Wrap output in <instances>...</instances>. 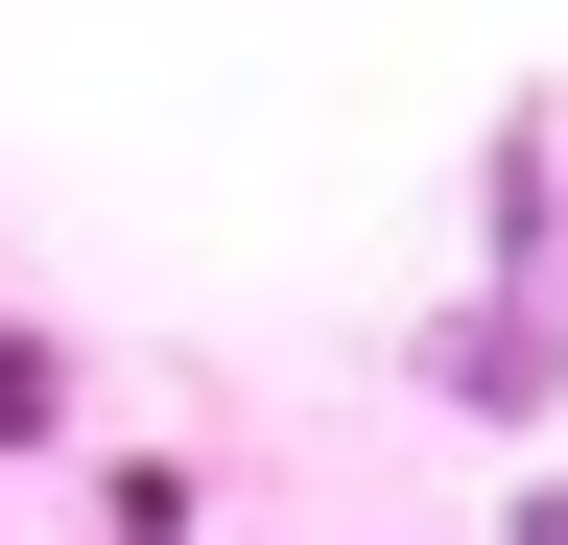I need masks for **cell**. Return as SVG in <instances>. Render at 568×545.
<instances>
[{"mask_svg": "<svg viewBox=\"0 0 568 545\" xmlns=\"http://www.w3.org/2000/svg\"><path fill=\"white\" fill-rule=\"evenodd\" d=\"M426 380H450V403H545V380H568V332H521V309H450V332H426Z\"/></svg>", "mask_w": 568, "mask_h": 545, "instance_id": "6da1fadb", "label": "cell"}]
</instances>
